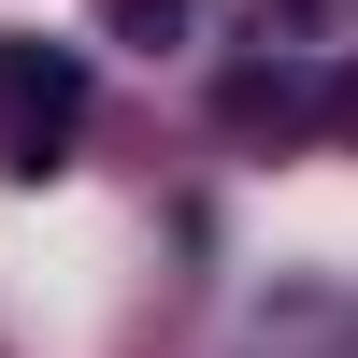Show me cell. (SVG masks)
Here are the masks:
<instances>
[{
  "instance_id": "cell-1",
  "label": "cell",
  "mask_w": 358,
  "mask_h": 358,
  "mask_svg": "<svg viewBox=\"0 0 358 358\" xmlns=\"http://www.w3.org/2000/svg\"><path fill=\"white\" fill-rule=\"evenodd\" d=\"M72 115H86V72H72V57L0 43V172H43L57 143H72Z\"/></svg>"
},
{
  "instance_id": "cell-2",
  "label": "cell",
  "mask_w": 358,
  "mask_h": 358,
  "mask_svg": "<svg viewBox=\"0 0 358 358\" xmlns=\"http://www.w3.org/2000/svg\"><path fill=\"white\" fill-rule=\"evenodd\" d=\"M187 15H201V0H101V29H115V43H172Z\"/></svg>"
}]
</instances>
